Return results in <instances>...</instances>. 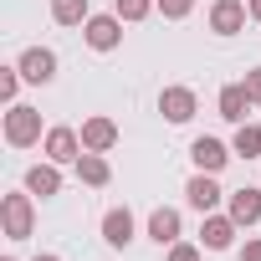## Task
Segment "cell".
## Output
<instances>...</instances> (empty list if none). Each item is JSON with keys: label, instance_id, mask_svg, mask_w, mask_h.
Returning <instances> with one entry per match:
<instances>
[{"label": "cell", "instance_id": "cell-2", "mask_svg": "<svg viewBox=\"0 0 261 261\" xmlns=\"http://www.w3.org/2000/svg\"><path fill=\"white\" fill-rule=\"evenodd\" d=\"M46 134H41V113L36 108H26V102H11L6 108V144L11 149H31V144H41Z\"/></svg>", "mask_w": 261, "mask_h": 261}, {"label": "cell", "instance_id": "cell-18", "mask_svg": "<svg viewBox=\"0 0 261 261\" xmlns=\"http://www.w3.org/2000/svg\"><path fill=\"white\" fill-rule=\"evenodd\" d=\"M87 16H92L87 0H51V21L57 26H87Z\"/></svg>", "mask_w": 261, "mask_h": 261}, {"label": "cell", "instance_id": "cell-1", "mask_svg": "<svg viewBox=\"0 0 261 261\" xmlns=\"http://www.w3.org/2000/svg\"><path fill=\"white\" fill-rule=\"evenodd\" d=\"M36 195L31 190H11L6 200H0V225H6V241H26L36 230Z\"/></svg>", "mask_w": 261, "mask_h": 261}, {"label": "cell", "instance_id": "cell-27", "mask_svg": "<svg viewBox=\"0 0 261 261\" xmlns=\"http://www.w3.org/2000/svg\"><path fill=\"white\" fill-rule=\"evenodd\" d=\"M31 261H62V256H51V251H41V256H31Z\"/></svg>", "mask_w": 261, "mask_h": 261}, {"label": "cell", "instance_id": "cell-25", "mask_svg": "<svg viewBox=\"0 0 261 261\" xmlns=\"http://www.w3.org/2000/svg\"><path fill=\"white\" fill-rule=\"evenodd\" d=\"M241 261H261V236H251V241L241 246Z\"/></svg>", "mask_w": 261, "mask_h": 261}, {"label": "cell", "instance_id": "cell-7", "mask_svg": "<svg viewBox=\"0 0 261 261\" xmlns=\"http://www.w3.org/2000/svg\"><path fill=\"white\" fill-rule=\"evenodd\" d=\"M16 67H21V77H26V82H36V87H46V82L57 77V51H51V46H26Z\"/></svg>", "mask_w": 261, "mask_h": 261}, {"label": "cell", "instance_id": "cell-10", "mask_svg": "<svg viewBox=\"0 0 261 261\" xmlns=\"http://www.w3.org/2000/svg\"><path fill=\"white\" fill-rule=\"evenodd\" d=\"M215 108H220V118L225 123H251V92H246V82H225L220 87V97H215Z\"/></svg>", "mask_w": 261, "mask_h": 261}, {"label": "cell", "instance_id": "cell-11", "mask_svg": "<svg viewBox=\"0 0 261 261\" xmlns=\"http://www.w3.org/2000/svg\"><path fill=\"white\" fill-rule=\"evenodd\" d=\"M236 230H241V225L230 220V210H225V215L210 210L205 225H200V246H205V251H230V246H236Z\"/></svg>", "mask_w": 261, "mask_h": 261}, {"label": "cell", "instance_id": "cell-23", "mask_svg": "<svg viewBox=\"0 0 261 261\" xmlns=\"http://www.w3.org/2000/svg\"><path fill=\"white\" fill-rule=\"evenodd\" d=\"M169 261H200V246H190V241H174V246H169Z\"/></svg>", "mask_w": 261, "mask_h": 261}, {"label": "cell", "instance_id": "cell-5", "mask_svg": "<svg viewBox=\"0 0 261 261\" xmlns=\"http://www.w3.org/2000/svg\"><path fill=\"white\" fill-rule=\"evenodd\" d=\"M195 108H200V97H195V87H185V82H174V87L159 92V113H164V123H190Z\"/></svg>", "mask_w": 261, "mask_h": 261}, {"label": "cell", "instance_id": "cell-4", "mask_svg": "<svg viewBox=\"0 0 261 261\" xmlns=\"http://www.w3.org/2000/svg\"><path fill=\"white\" fill-rule=\"evenodd\" d=\"M41 154H46L51 164H77V159H82V134H77V128H67V123H57V128H46Z\"/></svg>", "mask_w": 261, "mask_h": 261}, {"label": "cell", "instance_id": "cell-15", "mask_svg": "<svg viewBox=\"0 0 261 261\" xmlns=\"http://www.w3.org/2000/svg\"><path fill=\"white\" fill-rule=\"evenodd\" d=\"M26 190H31V195H41V200L62 195V164H51V159L31 164V169H26Z\"/></svg>", "mask_w": 261, "mask_h": 261}, {"label": "cell", "instance_id": "cell-12", "mask_svg": "<svg viewBox=\"0 0 261 261\" xmlns=\"http://www.w3.org/2000/svg\"><path fill=\"white\" fill-rule=\"evenodd\" d=\"M225 210H230L236 225H256V220H261V190H256V185L230 190V195H225Z\"/></svg>", "mask_w": 261, "mask_h": 261}, {"label": "cell", "instance_id": "cell-20", "mask_svg": "<svg viewBox=\"0 0 261 261\" xmlns=\"http://www.w3.org/2000/svg\"><path fill=\"white\" fill-rule=\"evenodd\" d=\"M113 11H118V16L128 21V26H134V21H149V16H154L159 6H154V0H113Z\"/></svg>", "mask_w": 261, "mask_h": 261}, {"label": "cell", "instance_id": "cell-14", "mask_svg": "<svg viewBox=\"0 0 261 261\" xmlns=\"http://www.w3.org/2000/svg\"><path fill=\"white\" fill-rule=\"evenodd\" d=\"M102 241H108L113 251H123L128 241H134V210H128V205H113V210L102 215Z\"/></svg>", "mask_w": 261, "mask_h": 261}, {"label": "cell", "instance_id": "cell-21", "mask_svg": "<svg viewBox=\"0 0 261 261\" xmlns=\"http://www.w3.org/2000/svg\"><path fill=\"white\" fill-rule=\"evenodd\" d=\"M21 67H0V97H6V102H16V92H21Z\"/></svg>", "mask_w": 261, "mask_h": 261}, {"label": "cell", "instance_id": "cell-6", "mask_svg": "<svg viewBox=\"0 0 261 261\" xmlns=\"http://www.w3.org/2000/svg\"><path fill=\"white\" fill-rule=\"evenodd\" d=\"M190 159H195V169H205V174H220V169L236 159V149H230V144H220V139H210V134H200V139L190 144Z\"/></svg>", "mask_w": 261, "mask_h": 261}, {"label": "cell", "instance_id": "cell-8", "mask_svg": "<svg viewBox=\"0 0 261 261\" xmlns=\"http://www.w3.org/2000/svg\"><path fill=\"white\" fill-rule=\"evenodd\" d=\"M185 200H190V210H200V215H210L220 200H225V190L215 185V174H205V169H195L190 174V185H185Z\"/></svg>", "mask_w": 261, "mask_h": 261}, {"label": "cell", "instance_id": "cell-24", "mask_svg": "<svg viewBox=\"0 0 261 261\" xmlns=\"http://www.w3.org/2000/svg\"><path fill=\"white\" fill-rule=\"evenodd\" d=\"M241 82H246V92H251V102L261 108V67H251V72H246Z\"/></svg>", "mask_w": 261, "mask_h": 261}, {"label": "cell", "instance_id": "cell-16", "mask_svg": "<svg viewBox=\"0 0 261 261\" xmlns=\"http://www.w3.org/2000/svg\"><path fill=\"white\" fill-rule=\"evenodd\" d=\"M72 169H77V179H82V185H92V190H102V185L113 179V164H108L102 154H92V149H82V159H77Z\"/></svg>", "mask_w": 261, "mask_h": 261}, {"label": "cell", "instance_id": "cell-9", "mask_svg": "<svg viewBox=\"0 0 261 261\" xmlns=\"http://www.w3.org/2000/svg\"><path fill=\"white\" fill-rule=\"evenodd\" d=\"M246 21H251L246 0H215L210 6V31L215 36H236V31H246Z\"/></svg>", "mask_w": 261, "mask_h": 261}, {"label": "cell", "instance_id": "cell-22", "mask_svg": "<svg viewBox=\"0 0 261 261\" xmlns=\"http://www.w3.org/2000/svg\"><path fill=\"white\" fill-rule=\"evenodd\" d=\"M154 6H159L164 21H185V16L195 11V0H154Z\"/></svg>", "mask_w": 261, "mask_h": 261}, {"label": "cell", "instance_id": "cell-17", "mask_svg": "<svg viewBox=\"0 0 261 261\" xmlns=\"http://www.w3.org/2000/svg\"><path fill=\"white\" fill-rule=\"evenodd\" d=\"M149 241H154V246H174V241H179V210L159 205V210L149 215Z\"/></svg>", "mask_w": 261, "mask_h": 261}, {"label": "cell", "instance_id": "cell-26", "mask_svg": "<svg viewBox=\"0 0 261 261\" xmlns=\"http://www.w3.org/2000/svg\"><path fill=\"white\" fill-rule=\"evenodd\" d=\"M246 11H251V21L261 26V0H246Z\"/></svg>", "mask_w": 261, "mask_h": 261}, {"label": "cell", "instance_id": "cell-3", "mask_svg": "<svg viewBox=\"0 0 261 261\" xmlns=\"http://www.w3.org/2000/svg\"><path fill=\"white\" fill-rule=\"evenodd\" d=\"M123 16L113 11V16H87V26H82V41L92 46V51H118L123 46Z\"/></svg>", "mask_w": 261, "mask_h": 261}, {"label": "cell", "instance_id": "cell-19", "mask_svg": "<svg viewBox=\"0 0 261 261\" xmlns=\"http://www.w3.org/2000/svg\"><path fill=\"white\" fill-rule=\"evenodd\" d=\"M230 149H236V159H261V128L256 123H236Z\"/></svg>", "mask_w": 261, "mask_h": 261}, {"label": "cell", "instance_id": "cell-28", "mask_svg": "<svg viewBox=\"0 0 261 261\" xmlns=\"http://www.w3.org/2000/svg\"><path fill=\"white\" fill-rule=\"evenodd\" d=\"M0 261H16V256H0Z\"/></svg>", "mask_w": 261, "mask_h": 261}, {"label": "cell", "instance_id": "cell-13", "mask_svg": "<svg viewBox=\"0 0 261 261\" xmlns=\"http://www.w3.org/2000/svg\"><path fill=\"white\" fill-rule=\"evenodd\" d=\"M118 144V123L108 118V113H92L87 123H82V149H92V154H108Z\"/></svg>", "mask_w": 261, "mask_h": 261}]
</instances>
